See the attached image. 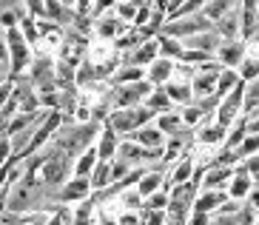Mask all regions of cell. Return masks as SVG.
<instances>
[{
    "label": "cell",
    "instance_id": "1",
    "mask_svg": "<svg viewBox=\"0 0 259 225\" xmlns=\"http://www.w3.org/2000/svg\"><path fill=\"white\" fill-rule=\"evenodd\" d=\"M6 40H9V71H12V77L26 74L29 66H31V60H34L31 43L26 40V34L20 31V26L6 29Z\"/></svg>",
    "mask_w": 259,
    "mask_h": 225
},
{
    "label": "cell",
    "instance_id": "2",
    "mask_svg": "<svg viewBox=\"0 0 259 225\" xmlns=\"http://www.w3.org/2000/svg\"><path fill=\"white\" fill-rule=\"evenodd\" d=\"M151 108L148 105H134V108H114V111L108 114V123H111V128H114L117 134H134L137 128L148 126V120H151Z\"/></svg>",
    "mask_w": 259,
    "mask_h": 225
},
{
    "label": "cell",
    "instance_id": "3",
    "mask_svg": "<svg viewBox=\"0 0 259 225\" xmlns=\"http://www.w3.org/2000/svg\"><path fill=\"white\" fill-rule=\"evenodd\" d=\"M151 91H154V86L148 80L114 86V89H111V94H108V100H111V111H114V108H134V105L145 103Z\"/></svg>",
    "mask_w": 259,
    "mask_h": 225
},
{
    "label": "cell",
    "instance_id": "4",
    "mask_svg": "<svg viewBox=\"0 0 259 225\" xmlns=\"http://www.w3.org/2000/svg\"><path fill=\"white\" fill-rule=\"evenodd\" d=\"M245 105V80L239 83V86H236L234 91H231V94H225V97L220 100V117H217V123H220V126H234L236 120H239V117H236V114H239V108H242Z\"/></svg>",
    "mask_w": 259,
    "mask_h": 225
},
{
    "label": "cell",
    "instance_id": "5",
    "mask_svg": "<svg viewBox=\"0 0 259 225\" xmlns=\"http://www.w3.org/2000/svg\"><path fill=\"white\" fill-rule=\"evenodd\" d=\"M92 194H94V188H92V180H89V177H71V180L57 191L54 200L60 205H69V203H83V200H89Z\"/></svg>",
    "mask_w": 259,
    "mask_h": 225
},
{
    "label": "cell",
    "instance_id": "6",
    "mask_svg": "<svg viewBox=\"0 0 259 225\" xmlns=\"http://www.w3.org/2000/svg\"><path fill=\"white\" fill-rule=\"evenodd\" d=\"M259 34V0L239 3V38L253 40Z\"/></svg>",
    "mask_w": 259,
    "mask_h": 225
},
{
    "label": "cell",
    "instance_id": "7",
    "mask_svg": "<svg viewBox=\"0 0 259 225\" xmlns=\"http://www.w3.org/2000/svg\"><path fill=\"white\" fill-rule=\"evenodd\" d=\"M128 26H131V23H122L114 12H111V15L94 17V34H97V40H106V43H114V40L120 38Z\"/></svg>",
    "mask_w": 259,
    "mask_h": 225
},
{
    "label": "cell",
    "instance_id": "8",
    "mask_svg": "<svg viewBox=\"0 0 259 225\" xmlns=\"http://www.w3.org/2000/svg\"><path fill=\"white\" fill-rule=\"evenodd\" d=\"M157 57H160V43H157V38H148L143 46H137V49H131V52L125 54V63H128V66L145 68V66H151Z\"/></svg>",
    "mask_w": 259,
    "mask_h": 225
},
{
    "label": "cell",
    "instance_id": "9",
    "mask_svg": "<svg viewBox=\"0 0 259 225\" xmlns=\"http://www.w3.org/2000/svg\"><path fill=\"white\" fill-rule=\"evenodd\" d=\"M97 154L100 160H114L117 157V148H120V134H117L114 128H111V123L103 120V128H100L97 134Z\"/></svg>",
    "mask_w": 259,
    "mask_h": 225
},
{
    "label": "cell",
    "instance_id": "10",
    "mask_svg": "<svg viewBox=\"0 0 259 225\" xmlns=\"http://www.w3.org/2000/svg\"><path fill=\"white\" fill-rule=\"evenodd\" d=\"M134 143H140L143 148H151V151H165V134H162L157 126H143L137 128L134 134H128Z\"/></svg>",
    "mask_w": 259,
    "mask_h": 225
},
{
    "label": "cell",
    "instance_id": "11",
    "mask_svg": "<svg viewBox=\"0 0 259 225\" xmlns=\"http://www.w3.org/2000/svg\"><path fill=\"white\" fill-rule=\"evenodd\" d=\"M217 54H220L222 66L236 68V66H242V60H245V43H239V40H222Z\"/></svg>",
    "mask_w": 259,
    "mask_h": 225
},
{
    "label": "cell",
    "instance_id": "12",
    "mask_svg": "<svg viewBox=\"0 0 259 225\" xmlns=\"http://www.w3.org/2000/svg\"><path fill=\"white\" fill-rule=\"evenodd\" d=\"M171 74H174V63L168 60V57H157L148 66V71H145V80L151 83V86H162V83L171 80Z\"/></svg>",
    "mask_w": 259,
    "mask_h": 225
},
{
    "label": "cell",
    "instance_id": "13",
    "mask_svg": "<svg viewBox=\"0 0 259 225\" xmlns=\"http://www.w3.org/2000/svg\"><path fill=\"white\" fill-rule=\"evenodd\" d=\"M253 191V177L248 174V168H236V174H234V180H231V188H228V194H231V200H242V197H248Z\"/></svg>",
    "mask_w": 259,
    "mask_h": 225
},
{
    "label": "cell",
    "instance_id": "14",
    "mask_svg": "<svg viewBox=\"0 0 259 225\" xmlns=\"http://www.w3.org/2000/svg\"><path fill=\"white\" fill-rule=\"evenodd\" d=\"M92 188L94 191H106L111 182H114V174H111V160H100L97 165H94V171H92Z\"/></svg>",
    "mask_w": 259,
    "mask_h": 225
},
{
    "label": "cell",
    "instance_id": "15",
    "mask_svg": "<svg viewBox=\"0 0 259 225\" xmlns=\"http://www.w3.org/2000/svg\"><path fill=\"white\" fill-rule=\"evenodd\" d=\"M100 163V154H97V145H89V148L74 160V177H92L94 165Z\"/></svg>",
    "mask_w": 259,
    "mask_h": 225
},
{
    "label": "cell",
    "instance_id": "16",
    "mask_svg": "<svg viewBox=\"0 0 259 225\" xmlns=\"http://www.w3.org/2000/svg\"><path fill=\"white\" fill-rule=\"evenodd\" d=\"M234 9H239V0H208V6L202 9V15L217 23L220 17H225L228 12H234Z\"/></svg>",
    "mask_w": 259,
    "mask_h": 225
},
{
    "label": "cell",
    "instance_id": "17",
    "mask_svg": "<svg viewBox=\"0 0 259 225\" xmlns=\"http://www.w3.org/2000/svg\"><path fill=\"white\" fill-rule=\"evenodd\" d=\"M234 168H231V165H217V168H213V171H208L205 174V188H213V191H217V188H222L225 185V182H231L234 180Z\"/></svg>",
    "mask_w": 259,
    "mask_h": 225
},
{
    "label": "cell",
    "instance_id": "18",
    "mask_svg": "<svg viewBox=\"0 0 259 225\" xmlns=\"http://www.w3.org/2000/svg\"><path fill=\"white\" fill-rule=\"evenodd\" d=\"M242 83V77L236 74V71H231V68H222L220 71V80H217V97H225V94H231V91L236 89Z\"/></svg>",
    "mask_w": 259,
    "mask_h": 225
},
{
    "label": "cell",
    "instance_id": "19",
    "mask_svg": "<svg viewBox=\"0 0 259 225\" xmlns=\"http://www.w3.org/2000/svg\"><path fill=\"white\" fill-rule=\"evenodd\" d=\"M160 182H162L160 171H143V177H140V182H137V191L145 200V197H151L154 191H160Z\"/></svg>",
    "mask_w": 259,
    "mask_h": 225
},
{
    "label": "cell",
    "instance_id": "20",
    "mask_svg": "<svg viewBox=\"0 0 259 225\" xmlns=\"http://www.w3.org/2000/svg\"><path fill=\"white\" fill-rule=\"evenodd\" d=\"M157 43H160V54L162 57H183L185 54V46L180 43L177 38H168V34H157Z\"/></svg>",
    "mask_w": 259,
    "mask_h": 225
},
{
    "label": "cell",
    "instance_id": "21",
    "mask_svg": "<svg viewBox=\"0 0 259 225\" xmlns=\"http://www.w3.org/2000/svg\"><path fill=\"white\" fill-rule=\"evenodd\" d=\"M140 6H143V0H117L114 15L120 17L122 23H134V17H137Z\"/></svg>",
    "mask_w": 259,
    "mask_h": 225
},
{
    "label": "cell",
    "instance_id": "22",
    "mask_svg": "<svg viewBox=\"0 0 259 225\" xmlns=\"http://www.w3.org/2000/svg\"><path fill=\"white\" fill-rule=\"evenodd\" d=\"M145 105H148L154 114H165L168 108H171V97H168V91H165V89H157V91H151V94H148Z\"/></svg>",
    "mask_w": 259,
    "mask_h": 225
},
{
    "label": "cell",
    "instance_id": "23",
    "mask_svg": "<svg viewBox=\"0 0 259 225\" xmlns=\"http://www.w3.org/2000/svg\"><path fill=\"white\" fill-rule=\"evenodd\" d=\"M234 154H236V160H248V157H253V154H259V134H251V131H248V137L234 148Z\"/></svg>",
    "mask_w": 259,
    "mask_h": 225
},
{
    "label": "cell",
    "instance_id": "24",
    "mask_svg": "<svg viewBox=\"0 0 259 225\" xmlns=\"http://www.w3.org/2000/svg\"><path fill=\"white\" fill-rule=\"evenodd\" d=\"M180 126H183V117L180 114H171V111L160 114V120H157V128H160L162 134H171V137L180 131Z\"/></svg>",
    "mask_w": 259,
    "mask_h": 225
},
{
    "label": "cell",
    "instance_id": "25",
    "mask_svg": "<svg viewBox=\"0 0 259 225\" xmlns=\"http://www.w3.org/2000/svg\"><path fill=\"white\" fill-rule=\"evenodd\" d=\"M225 203V194L222 191H211V194H202L197 200V211H202V214H208V211H213L217 205Z\"/></svg>",
    "mask_w": 259,
    "mask_h": 225
},
{
    "label": "cell",
    "instance_id": "26",
    "mask_svg": "<svg viewBox=\"0 0 259 225\" xmlns=\"http://www.w3.org/2000/svg\"><path fill=\"white\" fill-rule=\"evenodd\" d=\"M259 105V77H253L248 86H245V111L251 114Z\"/></svg>",
    "mask_w": 259,
    "mask_h": 225
},
{
    "label": "cell",
    "instance_id": "27",
    "mask_svg": "<svg viewBox=\"0 0 259 225\" xmlns=\"http://www.w3.org/2000/svg\"><path fill=\"white\" fill-rule=\"evenodd\" d=\"M165 91H168V97H171V103H183V105H188L191 97H194L188 86H174V83H171Z\"/></svg>",
    "mask_w": 259,
    "mask_h": 225
},
{
    "label": "cell",
    "instance_id": "28",
    "mask_svg": "<svg viewBox=\"0 0 259 225\" xmlns=\"http://www.w3.org/2000/svg\"><path fill=\"white\" fill-rule=\"evenodd\" d=\"M225 131H228V128L217 123L213 128H205V131H199V140H202V143H217V140H222V137H225Z\"/></svg>",
    "mask_w": 259,
    "mask_h": 225
},
{
    "label": "cell",
    "instance_id": "29",
    "mask_svg": "<svg viewBox=\"0 0 259 225\" xmlns=\"http://www.w3.org/2000/svg\"><path fill=\"white\" fill-rule=\"evenodd\" d=\"M168 205V197L162 194V191H154L151 197H145V208H151V211H165Z\"/></svg>",
    "mask_w": 259,
    "mask_h": 225
},
{
    "label": "cell",
    "instance_id": "30",
    "mask_svg": "<svg viewBox=\"0 0 259 225\" xmlns=\"http://www.w3.org/2000/svg\"><path fill=\"white\" fill-rule=\"evenodd\" d=\"M12 157H15V151H12V140H9L6 134H0V165H6Z\"/></svg>",
    "mask_w": 259,
    "mask_h": 225
},
{
    "label": "cell",
    "instance_id": "31",
    "mask_svg": "<svg viewBox=\"0 0 259 225\" xmlns=\"http://www.w3.org/2000/svg\"><path fill=\"white\" fill-rule=\"evenodd\" d=\"M188 177H191V163H188V160H183L171 180H174V185H180V182H188Z\"/></svg>",
    "mask_w": 259,
    "mask_h": 225
},
{
    "label": "cell",
    "instance_id": "32",
    "mask_svg": "<svg viewBox=\"0 0 259 225\" xmlns=\"http://www.w3.org/2000/svg\"><path fill=\"white\" fill-rule=\"evenodd\" d=\"M197 120H202V105H199V108H194V105H188V108H185V114H183V123H188V126H194Z\"/></svg>",
    "mask_w": 259,
    "mask_h": 225
},
{
    "label": "cell",
    "instance_id": "33",
    "mask_svg": "<svg viewBox=\"0 0 259 225\" xmlns=\"http://www.w3.org/2000/svg\"><path fill=\"white\" fill-rule=\"evenodd\" d=\"M245 168H248V174L253 177V182L259 185V154H253V157L245 160Z\"/></svg>",
    "mask_w": 259,
    "mask_h": 225
},
{
    "label": "cell",
    "instance_id": "34",
    "mask_svg": "<svg viewBox=\"0 0 259 225\" xmlns=\"http://www.w3.org/2000/svg\"><path fill=\"white\" fill-rule=\"evenodd\" d=\"M92 9H94V0H74V12L77 15L92 17Z\"/></svg>",
    "mask_w": 259,
    "mask_h": 225
},
{
    "label": "cell",
    "instance_id": "35",
    "mask_svg": "<svg viewBox=\"0 0 259 225\" xmlns=\"http://www.w3.org/2000/svg\"><path fill=\"white\" fill-rule=\"evenodd\" d=\"M23 217L20 214H12V211H0V225H20Z\"/></svg>",
    "mask_w": 259,
    "mask_h": 225
},
{
    "label": "cell",
    "instance_id": "36",
    "mask_svg": "<svg viewBox=\"0 0 259 225\" xmlns=\"http://www.w3.org/2000/svg\"><path fill=\"white\" fill-rule=\"evenodd\" d=\"M0 63H9V40L3 26H0Z\"/></svg>",
    "mask_w": 259,
    "mask_h": 225
},
{
    "label": "cell",
    "instance_id": "37",
    "mask_svg": "<svg viewBox=\"0 0 259 225\" xmlns=\"http://www.w3.org/2000/svg\"><path fill=\"white\" fill-rule=\"evenodd\" d=\"M117 225H143V219H140L137 214H131V211H128V214H122V217L117 219Z\"/></svg>",
    "mask_w": 259,
    "mask_h": 225
},
{
    "label": "cell",
    "instance_id": "38",
    "mask_svg": "<svg viewBox=\"0 0 259 225\" xmlns=\"http://www.w3.org/2000/svg\"><path fill=\"white\" fill-rule=\"evenodd\" d=\"M185 3H188V0H168V9H165V12H168V17H174L177 12H180V9L185 6Z\"/></svg>",
    "mask_w": 259,
    "mask_h": 225
},
{
    "label": "cell",
    "instance_id": "39",
    "mask_svg": "<svg viewBox=\"0 0 259 225\" xmlns=\"http://www.w3.org/2000/svg\"><path fill=\"white\" fill-rule=\"evenodd\" d=\"M6 80H12V71H9V63H0V86Z\"/></svg>",
    "mask_w": 259,
    "mask_h": 225
},
{
    "label": "cell",
    "instance_id": "40",
    "mask_svg": "<svg viewBox=\"0 0 259 225\" xmlns=\"http://www.w3.org/2000/svg\"><path fill=\"white\" fill-rule=\"evenodd\" d=\"M191 225H208V214H202V211H197V217L191 219Z\"/></svg>",
    "mask_w": 259,
    "mask_h": 225
},
{
    "label": "cell",
    "instance_id": "41",
    "mask_svg": "<svg viewBox=\"0 0 259 225\" xmlns=\"http://www.w3.org/2000/svg\"><path fill=\"white\" fill-rule=\"evenodd\" d=\"M248 197H251V205H253V208L259 211V185L253 188V191H251V194H248Z\"/></svg>",
    "mask_w": 259,
    "mask_h": 225
},
{
    "label": "cell",
    "instance_id": "42",
    "mask_svg": "<svg viewBox=\"0 0 259 225\" xmlns=\"http://www.w3.org/2000/svg\"><path fill=\"white\" fill-rule=\"evenodd\" d=\"M151 6H154V9H162V12H165V9H168V0H151ZM165 15H168V12H165Z\"/></svg>",
    "mask_w": 259,
    "mask_h": 225
},
{
    "label": "cell",
    "instance_id": "43",
    "mask_svg": "<svg viewBox=\"0 0 259 225\" xmlns=\"http://www.w3.org/2000/svg\"><path fill=\"white\" fill-rule=\"evenodd\" d=\"M256 225H259V214H256Z\"/></svg>",
    "mask_w": 259,
    "mask_h": 225
},
{
    "label": "cell",
    "instance_id": "44",
    "mask_svg": "<svg viewBox=\"0 0 259 225\" xmlns=\"http://www.w3.org/2000/svg\"><path fill=\"white\" fill-rule=\"evenodd\" d=\"M20 225H26V222H20Z\"/></svg>",
    "mask_w": 259,
    "mask_h": 225
}]
</instances>
